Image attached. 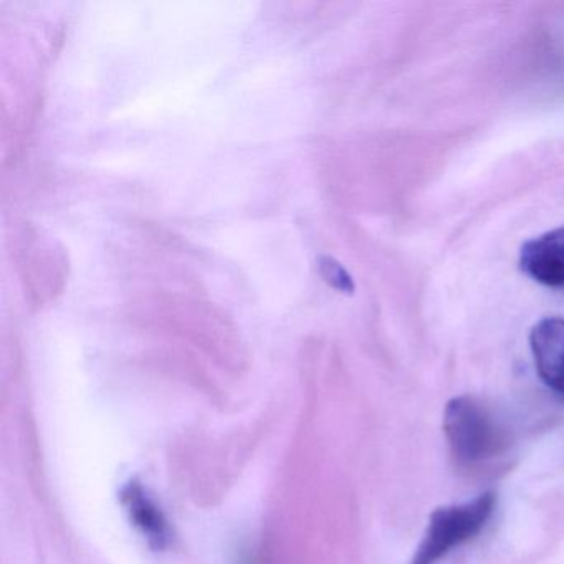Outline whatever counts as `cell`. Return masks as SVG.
Returning <instances> with one entry per match:
<instances>
[{"label": "cell", "instance_id": "6da1fadb", "mask_svg": "<svg viewBox=\"0 0 564 564\" xmlns=\"http://www.w3.org/2000/svg\"><path fill=\"white\" fill-rule=\"evenodd\" d=\"M444 432L452 455L462 465L490 460L505 447L503 432L490 412L470 395H458L445 405Z\"/></svg>", "mask_w": 564, "mask_h": 564}, {"label": "cell", "instance_id": "8992f818", "mask_svg": "<svg viewBox=\"0 0 564 564\" xmlns=\"http://www.w3.org/2000/svg\"><path fill=\"white\" fill-rule=\"evenodd\" d=\"M325 267L329 270V276H333V285L341 290H352L351 280H349V276L346 275L341 267L336 265L335 262H329L328 265Z\"/></svg>", "mask_w": 564, "mask_h": 564}, {"label": "cell", "instance_id": "3957f363", "mask_svg": "<svg viewBox=\"0 0 564 564\" xmlns=\"http://www.w3.org/2000/svg\"><path fill=\"white\" fill-rule=\"evenodd\" d=\"M530 346L541 381L564 398V318L551 316L536 323Z\"/></svg>", "mask_w": 564, "mask_h": 564}, {"label": "cell", "instance_id": "7a4b0ae2", "mask_svg": "<svg viewBox=\"0 0 564 564\" xmlns=\"http://www.w3.org/2000/svg\"><path fill=\"white\" fill-rule=\"evenodd\" d=\"M495 494L485 491L467 503L437 508L429 518L427 530L411 564H437L454 547L480 533L494 513Z\"/></svg>", "mask_w": 564, "mask_h": 564}, {"label": "cell", "instance_id": "5b68a950", "mask_svg": "<svg viewBox=\"0 0 564 564\" xmlns=\"http://www.w3.org/2000/svg\"><path fill=\"white\" fill-rule=\"evenodd\" d=\"M121 505L133 527L143 534L153 550H166L173 541V530L156 501L148 495L143 485L130 481L121 490Z\"/></svg>", "mask_w": 564, "mask_h": 564}, {"label": "cell", "instance_id": "277c9868", "mask_svg": "<svg viewBox=\"0 0 564 564\" xmlns=\"http://www.w3.org/2000/svg\"><path fill=\"white\" fill-rule=\"evenodd\" d=\"M520 269L541 285L564 289V227L528 240L521 247Z\"/></svg>", "mask_w": 564, "mask_h": 564}]
</instances>
